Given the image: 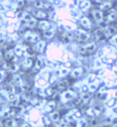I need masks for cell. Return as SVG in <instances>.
Masks as SVG:
<instances>
[{
  "label": "cell",
  "instance_id": "6da1fadb",
  "mask_svg": "<svg viewBox=\"0 0 117 127\" xmlns=\"http://www.w3.org/2000/svg\"><path fill=\"white\" fill-rule=\"evenodd\" d=\"M95 49H96V44L94 42H91V43L82 45L81 47H80L79 50L81 54H90V53H92Z\"/></svg>",
  "mask_w": 117,
  "mask_h": 127
},
{
  "label": "cell",
  "instance_id": "7a4b0ae2",
  "mask_svg": "<svg viewBox=\"0 0 117 127\" xmlns=\"http://www.w3.org/2000/svg\"><path fill=\"white\" fill-rule=\"evenodd\" d=\"M76 37H77L78 39L80 41H87L88 39H90L91 35H90L89 32L85 31V30L79 29V30H77V32H76Z\"/></svg>",
  "mask_w": 117,
  "mask_h": 127
},
{
  "label": "cell",
  "instance_id": "3957f363",
  "mask_svg": "<svg viewBox=\"0 0 117 127\" xmlns=\"http://www.w3.org/2000/svg\"><path fill=\"white\" fill-rule=\"evenodd\" d=\"M25 39L29 42H37V41L39 40V38L37 34H35L33 32H27L25 34Z\"/></svg>",
  "mask_w": 117,
  "mask_h": 127
},
{
  "label": "cell",
  "instance_id": "277c9868",
  "mask_svg": "<svg viewBox=\"0 0 117 127\" xmlns=\"http://www.w3.org/2000/svg\"><path fill=\"white\" fill-rule=\"evenodd\" d=\"M75 96H76V93H73V92H72V91H67V92L62 93V95H61V100H62V101L66 102V101L72 100Z\"/></svg>",
  "mask_w": 117,
  "mask_h": 127
},
{
  "label": "cell",
  "instance_id": "5b68a950",
  "mask_svg": "<svg viewBox=\"0 0 117 127\" xmlns=\"http://www.w3.org/2000/svg\"><path fill=\"white\" fill-rule=\"evenodd\" d=\"M103 32H104V35H105V38H112L115 34L116 29L113 26H107L106 28L103 29Z\"/></svg>",
  "mask_w": 117,
  "mask_h": 127
},
{
  "label": "cell",
  "instance_id": "8992f818",
  "mask_svg": "<svg viewBox=\"0 0 117 127\" xmlns=\"http://www.w3.org/2000/svg\"><path fill=\"white\" fill-rule=\"evenodd\" d=\"M92 16H93V18L94 20L97 22V23H101L103 19V12L99 10V9H96V10H93L92 11Z\"/></svg>",
  "mask_w": 117,
  "mask_h": 127
},
{
  "label": "cell",
  "instance_id": "52a82bcc",
  "mask_svg": "<svg viewBox=\"0 0 117 127\" xmlns=\"http://www.w3.org/2000/svg\"><path fill=\"white\" fill-rule=\"evenodd\" d=\"M33 16L35 17H37V18H46L47 17V14H46V12H44L43 10L41 9H34L33 10Z\"/></svg>",
  "mask_w": 117,
  "mask_h": 127
},
{
  "label": "cell",
  "instance_id": "ba28073f",
  "mask_svg": "<svg viewBox=\"0 0 117 127\" xmlns=\"http://www.w3.org/2000/svg\"><path fill=\"white\" fill-rule=\"evenodd\" d=\"M35 6L37 8H48L49 7V4L43 1V0H37L35 2Z\"/></svg>",
  "mask_w": 117,
  "mask_h": 127
},
{
  "label": "cell",
  "instance_id": "9c48e42d",
  "mask_svg": "<svg viewBox=\"0 0 117 127\" xmlns=\"http://www.w3.org/2000/svg\"><path fill=\"white\" fill-rule=\"evenodd\" d=\"M13 84H14L15 86H22V79L20 77L19 75H17V74H15L13 76Z\"/></svg>",
  "mask_w": 117,
  "mask_h": 127
},
{
  "label": "cell",
  "instance_id": "30bf717a",
  "mask_svg": "<svg viewBox=\"0 0 117 127\" xmlns=\"http://www.w3.org/2000/svg\"><path fill=\"white\" fill-rule=\"evenodd\" d=\"M87 114L91 117H96L100 114V111L95 109V108H90L87 110Z\"/></svg>",
  "mask_w": 117,
  "mask_h": 127
},
{
  "label": "cell",
  "instance_id": "8fae6325",
  "mask_svg": "<svg viewBox=\"0 0 117 127\" xmlns=\"http://www.w3.org/2000/svg\"><path fill=\"white\" fill-rule=\"evenodd\" d=\"M79 4H80V7L82 9L83 11H86L90 7V6H91V3L88 0H81Z\"/></svg>",
  "mask_w": 117,
  "mask_h": 127
},
{
  "label": "cell",
  "instance_id": "7c38bea8",
  "mask_svg": "<svg viewBox=\"0 0 117 127\" xmlns=\"http://www.w3.org/2000/svg\"><path fill=\"white\" fill-rule=\"evenodd\" d=\"M80 23H81V25H82L85 29H91V21L89 20V18H87V17H82L81 20H80Z\"/></svg>",
  "mask_w": 117,
  "mask_h": 127
},
{
  "label": "cell",
  "instance_id": "4fadbf2b",
  "mask_svg": "<svg viewBox=\"0 0 117 127\" xmlns=\"http://www.w3.org/2000/svg\"><path fill=\"white\" fill-rule=\"evenodd\" d=\"M94 36L95 38H97V39H102L103 38H105V35H104V32H103V29H97V30H95L94 31Z\"/></svg>",
  "mask_w": 117,
  "mask_h": 127
},
{
  "label": "cell",
  "instance_id": "5bb4252c",
  "mask_svg": "<svg viewBox=\"0 0 117 127\" xmlns=\"http://www.w3.org/2000/svg\"><path fill=\"white\" fill-rule=\"evenodd\" d=\"M45 46H46V43L44 42V41H39L37 43V45H36V50H37L38 52H41L44 50V49H45Z\"/></svg>",
  "mask_w": 117,
  "mask_h": 127
},
{
  "label": "cell",
  "instance_id": "9a60e30c",
  "mask_svg": "<svg viewBox=\"0 0 117 127\" xmlns=\"http://www.w3.org/2000/svg\"><path fill=\"white\" fill-rule=\"evenodd\" d=\"M72 39V33H69V32H66L65 34L63 35L62 37V40L64 43H69L70 41Z\"/></svg>",
  "mask_w": 117,
  "mask_h": 127
},
{
  "label": "cell",
  "instance_id": "2e32d148",
  "mask_svg": "<svg viewBox=\"0 0 117 127\" xmlns=\"http://www.w3.org/2000/svg\"><path fill=\"white\" fill-rule=\"evenodd\" d=\"M81 73H82V69L81 68H78V69H74L72 72V78H78V77H80L81 75Z\"/></svg>",
  "mask_w": 117,
  "mask_h": 127
},
{
  "label": "cell",
  "instance_id": "e0dca14e",
  "mask_svg": "<svg viewBox=\"0 0 117 127\" xmlns=\"http://www.w3.org/2000/svg\"><path fill=\"white\" fill-rule=\"evenodd\" d=\"M39 27L40 29L46 30V29H49V23L48 21H40L39 23Z\"/></svg>",
  "mask_w": 117,
  "mask_h": 127
},
{
  "label": "cell",
  "instance_id": "ac0fdd59",
  "mask_svg": "<svg viewBox=\"0 0 117 127\" xmlns=\"http://www.w3.org/2000/svg\"><path fill=\"white\" fill-rule=\"evenodd\" d=\"M43 35H44V37L47 38H50L53 37V35H54V30L53 29H46L44 30L43 32Z\"/></svg>",
  "mask_w": 117,
  "mask_h": 127
},
{
  "label": "cell",
  "instance_id": "d6986e66",
  "mask_svg": "<svg viewBox=\"0 0 117 127\" xmlns=\"http://www.w3.org/2000/svg\"><path fill=\"white\" fill-rule=\"evenodd\" d=\"M90 99H91V94L90 93H83L82 95L80 96V101H81L82 103H86Z\"/></svg>",
  "mask_w": 117,
  "mask_h": 127
},
{
  "label": "cell",
  "instance_id": "ffe728a7",
  "mask_svg": "<svg viewBox=\"0 0 117 127\" xmlns=\"http://www.w3.org/2000/svg\"><path fill=\"white\" fill-rule=\"evenodd\" d=\"M112 7V3L111 2H104L101 5L100 8L103 11H106V10H109V9Z\"/></svg>",
  "mask_w": 117,
  "mask_h": 127
},
{
  "label": "cell",
  "instance_id": "44dd1931",
  "mask_svg": "<svg viewBox=\"0 0 117 127\" xmlns=\"http://www.w3.org/2000/svg\"><path fill=\"white\" fill-rule=\"evenodd\" d=\"M14 52H15V54H16L17 57H21V56L23 55V49H22V47L17 46L16 48H15Z\"/></svg>",
  "mask_w": 117,
  "mask_h": 127
},
{
  "label": "cell",
  "instance_id": "7402d4cb",
  "mask_svg": "<svg viewBox=\"0 0 117 127\" xmlns=\"http://www.w3.org/2000/svg\"><path fill=\"white\" fill-rule=\"evenodd\" d=\"M50 120L53 122H58L60 120V113L58 112H54L50 114Z\"/></svg>",
  "mask_w": 117,
  "mask_h": 127
},
{
  "label": "cell",
  "instance_id": "603a6c76",
  "mask_svg": "<svg viewBox=\"0 0 117 127\" xmlns=\"http://www.w3.org/2000/svg\"><path fill=\"white\" fill-rule=\"evenodd\" d=\"M116 16H117V13L115 11H113L111 12L110 14L107 16V21L109 22H111V21H114L115 18H116Z\"/></svg>",
  "mask_w": 117,
  "mask_h": 127
},
{
  "label": "cell",
  "instance_id": "cb8c5ba5",
  "mask_svg": "<svg viewBox=\"0 0 117 127\" xmlns=\"http://www.w3.org/2000/svg\"><path fill=\"white\" fill-rule=\"evenodd\" d=\"M17 99H18V97H17L14 93H9L8 94H7V100H8V101H17Z\"/></svg>",
  "mask_w": 117,
  "mask_h": 127
},
{
  "label": "cell",
  "instance_id": "d4e9b609",
  "mask_svg": "<svg viewBox=\"0 0 117 127\" xmlns=\"http://www.w3.org/2000/svg\"><path fill=\"white\" fill-rule=\"evenodd\" d=\"M39 111L37 110H33L30 113V118L32 120H38L39 118Z\"/></svg>",
  "mask_w": 117,
  "mask_h": 127
},
{
  "label": "cell",
  "instance_id": "484cf974",
  "mask_svg": "<svg viewBox=\"0 0 117 127\" xmlns=\"http://www.w3.org/2000/svg\"><path fill=\"white\" fill-rule=\"evenodd\" d=\"M22 18H23V20H24V21L29 22V21H30V20H32V19H33V17H32V16H30L29 13H24V14L22 15Z\"/></svg>",
  "mask_w": 117,
  "mask_h": 127
},
{
  "label": "cell",
  "instance_id": "4316f807",
  "mask_svg": "<svg viewBox=\"0 0 117 127\" xmlns=\"http://www.w3.org/2000/svg\"><path fill=\"white\" fill-rule=\"evenodd\" d=\"M88 125V123L85 119H80L79 121L77 122V126H87Z\"/></svg>",
  "mask_w": 117,
  "mask_h": 127
},
{
  "label": "cell",
  "instance_id": "83f0119b",
  "mask_svg": "<svg viewBox=\"0 0 117 127\" xmlns=\"http://www.w3.org/2000/svg\"><path fill=\"white\" fill-rule=\"evenodd\" d=\"M32 65V60L31 58H27L26 60H25V61H24V66L26 67V68H30Z\"/></svg>",
  "mask_w": 117,
  "mask_h": 127
},
{
  "label": "cell",
  "instance_id": "f1b7e54d",
  "mask_svg": "<svg viewBox=\"0 0 117 127\" xmlns=\"http://www.w3.org/2000/svg\"><path fill=\"white\" fill-rule=\"evenodd\" d=\"M54 108H55V102L54 101H50V102L48 103V105L46 107V111H47V112H49V111L53 110Z\"/></svg>",
  "mask_w": 117,
  "mask_h": 127
},
{
  "label": "cell",
  "instance_id": "f546056e",
  "mask_svg": "<svg viewBox=\"0 0 117 127\" xmlns=\"http://www.w3.org/2000/svg\"><path fill=\"white\" fill-rule=\"evenodd\" d=\"M17 125V123L14 119H9L6 122V126H16Z\"/></svg>",
  "mask_w": 117,
  "mask_h": 127
},
{
  "label": "cell",
  "instance_id": "4dcf8cb0",
  "mask_svg": "<svg viewBox=\"0 0 117 127\" xmlns=\"http://www.w3.org/2000/svg\"><path fill=\"white\" fill-rule=\"evenodd\" d=\"M110 44L112 45H114V46H117V34L116 35H114L111 38H110V40H109Z\"/></svg>",
  "mask_w": 117,
  "mask_h": 127
},
{
  "label": "cell",
  "instance_id": "1f68e13d",
  "mask_svg": "<svg viewBox=\"0 0 117 127\" xmlns=\"http://www.w3.org/2000/svg\"><path fill=\"white\" fill-rule=\"evenodd\" d=\"M60 76H65L67 75L69 72H70V70H69V69H66V68H62V69L60 70Z\"/></svg>",
  "mask_w": 117,
  "mask_h": 127
},
{
  "label": "cell",
  "instance_id": "d6a6232c",
  "mask_svg": "<svg viewBox=\"0 0 117 127\" xmlns=\"http://www.w3.org/2000/svg\"><path fill=\"white\" fill-rule=\"evenodd\" d=\"M7 100V96H5L3 92H0V102H4Z\"/></svg>",
  "mask_w": 117,
  "mask_h": 127
},
{
  "label": "cell",
  "instance_id": "836d02e7",
  "mask_svg": "<svg viewBox=\"0 0 117 127\" xmlns=\"http://www.w3.org/2000/svg\"><path fill=\"white\" fill-rule=\"evenodd\" d=\"M38 83H39V86H41V87L47 86V82H46V81H45V80H42V79L38 81Z\"/></svg>",
  "mask_w": 117,
  "mask_h": 127
},
{
  "label": "cell",
  "instance_id": "e575fe53",
  "mask_svg": "<svg viewBox=\"0 0 117 127\" xmlns=\"http://www.w3.org/2000/svg\"><path fill=\"white\" fill-rule=\"evenodd\" d=\"M28 23V26L29 27H30V28H32V27H34L35 25H36V19H32V20H30V21H29V22H27Z\"/></svg>",
  "mask_w": 117,
  "mask_h": 127
},
{
  "label": "cell",
  "instance_id": "d590c367",
  "mask_svg": "<svg viewBox=\"0 0 117 127\" xmlns=\"http://www.w3.org/2000/svg\"><path fill=\"white\" fill-rule=\"evenodd\" d=\"M89 89H90L91 92H95L96 89H97V86H96L95 84H91V85L89 86Z\"/></svg>",
  "mask_w": 117,
  "mask_h": 127
},
{
  "label": "cell",
  "instance_id": "8d00e7d4",
  "mask_svg": "<svg viewBox=\"0 0 117 127\" xmlns=\"http://www.w3.org/2000/svg\"><path fill=\"white\" fill-rule=\"evenodd\" d=\"M40 67H41V60L39 59L37 61V62H36V68H37V69H39Z\"/></svg>",
  "mask_w": 117,
  "mask_h": 127
},
{
  "label": "cell",
  "instance_id": "74e56055",
  "mask_svg": "<svg viewBox=\"0 0 117 127\" xmlns=\"http://www.w3.org/2000/svg\"><path fill=\"white\" fill-rule=\"evenodd\" d=\"M26 51H27V53L29 54V55H33V52H32V49H30V48H27L26 49Z\"/></svg>",
  "mask_w": 117,
  "mask_h": 127
},
{
  "label": "cell",
  "instance_id": "f35d334b",
  "mask_svg": "<svg viewBox=\"0 0 117 127\" xmlns=\"http://www.w3.org/2000/svg\"><path fill=\"white\" fill-rule=\"evenodd\" d=\"M16 5L17 6H21L23 5V0H17L16 1Z\"/></svg>",
  "mask_w": 117,
  "mask_h": 127
},
{
  "label": "cell",
  "instance_id": "ab89813d",
  "mask_svg": "<svg viewBox=\"0 0 117 127\" xmlns=\"http://www.w3.org/2000/svg\"><path fill=\"white\" fill-rule=\"evenodd\" d=\"M15 16V14L13 12H7L6 13V17H13Z\"/></svg>",
  "mask_w": 117,
  "mask_h": 127
},
{
  "label": "cell",
  "instance_id": "60d3db41",
  "mask_svg": "<svg viewBox=\"0 0 117 127\" xmlns=\"http://www.w3.org/2000/svg\"><path fill=\"white\" fill-rule=\"evenodd\" d=\"M4 79V72L0 71V81H2Z\"/></svg>",
  "mask_w": 117,
  "mask_h": 127
},
{
  "label": "cell",
  "instance_id": "b9f144b4",
  "mask_svg": "<svg viewBox=\"0 0 117 127\" xmlns=\"http://www.w3.org/2000/svg\"><path fill=\"white\" fill-rule=\"evenodd\" d=\"M4 41H5V38L2 36H0V45H2L4 43Z\"/></svg>",
  "mask_w": 117,
  "mask_h": 127
},
{
  "label": "cell",
  "instance_id": "7bdbcfd3",
  "mask_svg": "<svg viewBox=\"0 0 117 127\" xmlns=\"http://www.w3.org/2000/svg\"><path fill=\"white\" fill-rule=\"evenodd\" d=\"M82 90H83V91H86V90H87V86H83Z\"/></svg>",
  "mask_w": 117,
  "mask_h": 127
},
{
  "label": "cell",
  "instance_id": "ee69618b",
  "mask_svg": "<svg viewBox=\"0 0 117 127\" xmlns=\"http://www.w3.org/2000/svg\"><path fill=\"white\" fill-rule=\"evenodd\" d=\"M2 54H1V53H0V62H1V61H2Z\"/></svg>",
  "mask_w": 117,
  "mask_h": 127
},
{
  "label": "cell",
  "instance_id": "f6af8a7d",
  "mask_svg": "<svg viewBox=\"0 0 117 127\" xmlns=\"http://www.w3.org/2000/svg\"><path fill=\"white\" fill-rule=\"evenodd\" d=\"M97 1H98V2H101V1H102V0H97Z\"/></svg>",
  "mask_w": 117,
  "mask_h": 127
},
{
  "label": "cell",
  "instance_id": "bcb514c9",
  "mask_svg": "<svg viewBox=\"0 0 117 127\" xmlns=\"http://www.w3.org/2000/svg\"><path fill=\"white\" fill-rule=\"evenodd\" d=\"M116 1H117V0H116Z\"/></svg>",
  "mask_w": 117,
  "mask_h": 127
}]
</instances>
